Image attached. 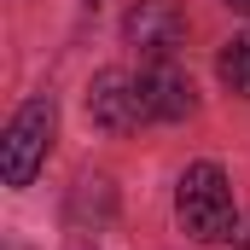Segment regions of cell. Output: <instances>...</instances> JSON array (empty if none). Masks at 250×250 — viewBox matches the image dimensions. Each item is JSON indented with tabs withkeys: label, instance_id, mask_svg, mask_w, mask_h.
I'll return each mask as SVG.
<instances>
[{
	"label": "cell",
	"instance_id": "obj_8",
	"mask_svg": "<svg viewBox=\"0 0 250 250\" xmlns=\"http://www.w3.org/2000/svg\"><path fill=\"white\" fill-rule=\"evenodd\" d=\"M227 6H233V12H250V0H227Z\"/></svg>",
	"mask_w": 250,
	"mask_h": 250
},
{
	"label": "cell",
	"instance_id": "obj_7",
	"mask_svg": "<svg viewBox=\"0 0 250 250\" xmlns=\"http://www.w3.org/2000/svg\"><path fill=\"white\" fill-rule=\"evenodd\" d=\"M221 250H250V215H239V227L221 239Z\"/></svg>",
	"mask_w": 250,
	"mask_h": 250
},
{
	"label": "cell",
	"instance_id": "obj_3",
	"mask_svg": "<svg viewBox=\"0 0 250 250\" xmlns=\"http://www.w3.org/2000/svg\"><path fill=\"white\" fill-rule=\"evenodd\" d=\"M87 117L105 128V134H134L140 123H151L146 93H140V76H128V70H99L93 87H87Z\"/></svg>",
	"mask_w": 250,
	"mask_h": 250
},
{
	"label": "cell",
	"instance_id": "obj_4",
	"mask_svg": "<svg viewBox=\"0 0 250 250\" xmlns=\"http://www.w3.org/2000/svg\"><path fill=\"white\" fill-rule=\"evenodd\" d=\"M123 35H128V47H140V53H151V59H169V53L187 41V18H181L175 0H140V6H128Z\"/></svg>",
	"mask_w": 250,
	"mask_h": 250
},
{
	"label": "cell",
	"instance_id": "obj_2",
	"mask_svg": "<svg viewBox=\"0 0 250 250\" xmlns=\"http://www.w3.org/2000/svg\"><path fill=\"white\" fill-rule=\"evenodd\" d=\"M53 99H29L12 123H6V140H0V169H6V187H29L47 163V146H53Z\"/></svg>",
	"mask_w": 250,
	"mask_h": 250
},
{
	"label": "cell",
	"instance_id": "obj_6",
	"mask_svg": "<svg viewBox=\"0 0 250 250\" xmlns=\"http://www.w3.org/2000/svg\"><path fill=\"white\" fill-rule=\"evenodd\" d=\"M221 82L233 87V93H245L250 99V35H239V41H227V53H221Z\"/></svg>",
	"mask_w": 250,
	"mask_h": 250
},
{
	"label": "cell",
	"instance_id": "obj_1",
	"mask_svg": "<svg viewBox=\"0 0 250 250\" xmlns=\"http://www.w3.org/2000/svg\"><path fill=\"white\" fill-rule=\"evenodd\" d=\"M175 215L198 245H221L233 227H239V209H233V187L215 163H192L175 187Z\"/></svg>",
	"mask_w": 250,
	"mask_h": 250
},
{
	"label": "cell",
	"instance_id": "obj_5",
	"mask_svg": "<svg viewBox=\"0 0 250 250\" xmlns=\"http://www.w3.org/2000/svg\"><path fill=\"white\" fill-rule=\"evenodd\" d=\"M140 93H146V111H151V123H181L192 117V82L175 70L169 59H157L151 70H140Z\"/></svg>",
	"mask_w": 250,
	"mask_h": 250
}]
</instances>
